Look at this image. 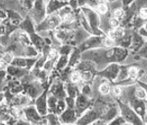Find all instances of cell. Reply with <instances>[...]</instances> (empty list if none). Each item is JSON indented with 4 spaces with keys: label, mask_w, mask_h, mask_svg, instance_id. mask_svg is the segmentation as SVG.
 Segmentation results:
<instances>
[{
    "label": "cell",
    "mask_w": 147,
    "mask_h": 125,
    "mask_svg": "<svg viewBox=\"0 0 147 125\" xmlns=\"http://www.w3.org/2000/svg\"><path fill=\"white\" fill-rule=\"evenodd\" d=\"M125 15V12L123 9L121 8H117V9H114L113 11V17L116 19H118V20H120V19H122L123 17Z\"/></svg>",
    "instance_id": "obj_24"
},
{
    "label": "cell",
    "mask_w": 147,
    "mask_h": 125,
    "mask_svg": "<svg viewBox=\"0 0 147 125\" xmlns=\"http://www.w3.org/2000/svg\"><path fill=\"white\" fill-rule=\"evenodd\" d=\"M92 79V73L90 70H82L80 73V80L82 82H88Z\"/></svg>",
    "instance_id": "obj_21"
},
{
    "label": "cell",
    "mask_w": 147,
    "mask_h": 125,
    "mask_svg": "<svg viewBox=\"0 0 147 125\" xmlns=\"http://www.w3.org/2000/svg\"><path fill=\"white\" fill-rule=\"evenodd\" d=\"M4 33H6V27L4 24H1L0 25V36L4 35Z\"/></svg>",
    "instance_id": "obj_31"
},
{
    "label": "cell",
    "mask_w": 147,
    "mask_h": 125,
    "mask_svg": "<svg viewBox=\"0 0 147 125\" xmlns=\"http://www.w3.org/2000/svg\"><path fill=\"white\" fill-rule=\"evenodd\" d=\"M136 96L139 98H145V92L143 91V89H137V90H136Z\"/></svg>",
    "instance_id": "obj_29"
},
{
    "label": "cell",
    "mask_w": 147,
    "mask_h": 125,
    "mask_svg": "<svg viewBox=\"0 0 147 125\" xmlns=\"http://www.w3.org/2000/svg\"><path fill=\"white\" fill-rule=\"evenodd\" d=\"M140 16L143 19H147V8H143L140 10Z\"/></svg>",
    "instance_id": "obj_30"
},
{
    "label": "cell",
    "mask_w": 147,
    "mask_h": 125,
    "mask_svg": "<svg viewBox=\"0 0 147 125\" xmlns=\"http://www.w3.org/2000/svg\"><path fill=\"white\" fill-rule=\"evenodd\" d=\"M109 26H110L111 29H114V28H117L119 26V20L116 18H111L109 19Z\"/></svg>",
    "instance_id": "obj_27"
},
{
    "label": "cell",
    "mask_w": 147,
    "mask_h": 125,
    "mask_svg": "<svg viewBox=\"0 0 147 125\" xmlns=\"http://www.w3.org/2000/svg\"><path fill=\"white\" fill-rule=\"evenodd\" d=\"M68 62H69V55H59L55 65H54V68L58 71H61L66 66H68Z\"/></svg>",
    "instance_id": "obj_13"
},
{
    "label": "cell",
    "mask_w": 147,
    "mask_h": 125,
    "mask_svg": "<svg viewBox=\"0 0 147 125\" xmlns=\"http://www.w3.org/2000/svg\"><path fill=\"white\" fill-rule=\"evenodd\" d=\"M48 94L55 96L57 98H65L67 97L65 90V84L60 79L53 81L48 88Z\"/></svg>",
    "instance_id": "obj_5"
},
{
    "label": "cell",
    "mask_w": 147,
    "mask_h": 125,
    "mask_svg": "<svg viewBox=\"0 0 147 125\" xmlns=\"http://www.w3.org/2000/svg\"><path fill=\"white\" fill-rule=\"evenodd\" d=\"M88 107H89L88 97L84 96V94H79V95L76 97L75 107H74V109H75L77 116L80 117Z\"/></svg>",
    "instance_id": "obj_6"
},
{
    "label": "cell",
    "mask_w": 147,
    "mask_h": 125,
    "mask_svg": "<svg viewBox=\"0 0 147 125\" xmlns=\"http://www.w3.org/2000/svg\"><path fill=\"white\" fill-rule=\"evenodd\" d=\"M67 4L68 2L60 1V0H49L46 3V15L51 13H55L59 9L62 8L63 6L67 5Z\"/></svg>",
    "instance_id": "obj_11"
},
{
    "label": "cell",
    "mask_w": 147,
    "mask_h": 125,
    "mask_svg": "<svg viewBox=\"0 0 147 125\" xmlns=\"http://www.w3.org/2000/svg\"><path fill=\"white\" fill-rule=\"evenodd\" d=\"M30 44L34 45L39 52H41L43 46L46 44L44 38H42L38 33L35 32L34 33H32V35H30Z\"/></svg>",
    "instance_id": "obj_12"
},
{
    "label": "cell",
    "mask_w": 147,
    "mask_h": 125,
    "mask_svg": "<svg viewBox=\"0 0 147 125\" xmlns=\"http://www.w3.org/2000/svg\"><path fill=\"white\" fill-rule=\"evenodd\" d=\"M14 54L12 53V52L10 51H4L3 53H2V58L1 60L4 62V63H6L7 65H9V64H11V62H12V60L14 59Z\"/></svg>",
    "instance_id": "obj_19"
},
{
    "label": "cell",
    "mask_w": 147,
    "mask_h": 125,
    "mask_svg": "<svg viewBox=\"0 0 147 125\" xmlns=\"http://www.w3.org/2000/svg\"><path fill=\"white\" fill-rule=\"evenodd\" d=\"M98 90L102 95H104V96L108 95V94L110 93V86H109V84L107 82H102L100 85H99Z\"/></svg>",
    "instance_id": "obj_20"
},
{
    "label": "cell",
    "mask_w": 147,
    "mask_h": 125,
    "mask_svg": "<svg viewBox=\"0 0 147 125\" xmlns=\"http://www.w3.org/2000/svg\"><path fill=\"white\" fill-rule=\"evenodd\" d=\"M0 44L4 47L8 46V45L10 44V35L4 33V35L0 36Z\"/></svg>",
    "instance_id": "obj_23"
},
{
    "label": "cell",
    "mask_w": 147,
    "mask_h": 125,
    "mask_svg": "<svg viewBox=\"0 0 147 125\" xmlns=\"http://www.w3.org/2000/svg\"><path fill=\"white\" fill-rule=\"evenodd\" d=\"M73 47L68 44H63L58 47L57 51H58L59 55H70V53L72 52Z\"/></svg>",
    "instance_id": "obj_16"
},
{
    "label": "cell",
    "mask_w": 147,
    "mask_h": 125,
    "mask_svg": "<svg viewBox=\"0 0 147 125\" xmlns=\"http://www.w3.org/2000/svg\"><path fill=\"white\" fill-rule=\"evenodd\" d=\"M70 82L75 84L82 82V80H80V73L79 71H72V73L70 75Z\"/></svg>",
    "instance_id": "obj_22"
},
{
    "label": "cell",
    "mask_w": 147,
    "mask_h": 125,
    "mask_svg": "<svg viewBox=\"0 0 147 125\" xmlns=\"http://www.w3.org/2000/svg\"><path fill=\"white\" fill-rule=\"evenodd\" d=\"M24 117L30 124H47L45 116H41L37 109H35L34 105H30L23 107Z\"/></svg>",
    "instance_id": "obj_2"
},
{
    "label": "cell",
    "mask_w": 147,
    "mask_h": 125,
    "mask_svg": "<svg viewBox=\"0 0 147 125\" xmlns=\"http://www.w3.org/2000/svg\"><path fill=\"white\" fill-rule=\"evenodd\" d=\"M62 23V19L58 15V13H51L45 16V18L35 25V32H40V31H54Z\"/></svg>",
    "instance_id": "obj_1"
},
{
    "label": "cell",
    "mask_w": 147,
    "mask_h": 125,
    "mask_svg": "<svg viewBox=\"0 0 147 125\" xmlns=\"http://www.w3.org/2000/svg\"><path fill=\"white\" fill-rule=\"evenodd\" d=\"M47 95L48 89H45L37 98H34V107L37 109L38 113L41 116H45L48 113V107H47Z\"/></svg>",
    "instance_id": "obj_4"
},
{
    "label": "cell",
    "mask_w": 147,
    "mask_h": 125,
    "mask_svg": "<svg viewBox=\"0 0 147 125\" xmlns=\"http://www.w3.org/2000/svg\"><path fill=\"white\" fill-rule=\"evenodd\" d=\"M18 28L21 29L24 32H26L28 35H32V33H35V24L32 21V19L30 16L27 15L24 17L22 22L18 25Z\"/></svg>",
    "instance_id": "obj_9"
},
{
    "label": "cell",
    "mask_w": 147,
    "mask_h": 125,
    "mask_svg": "<svg viewBox=\"0 0 147 125\" xmlns=\"http://www.w3.org/2000/svg\"><path fill=\"white\" fill-rule=\"evenodd\" d=\"M127 76H129V78H131V79H136V76H137V69L134 68V67L129 68V70H127Z\"/></svg>",
    "instance_id": "obj_25"
},
{
    "label": "cell",
    "mask_w": 147,
    "mask_h": 125,
    "mask_svg": "<svg viewBox=\"0 0 147 125\" xmlns=\"http://www.w3.org/2000/svg\"><path fill=\"white\" fill-rule=\"evenodd\" d=\"M113 95L115 96V97H119V96L122 94V89L120 87H118V86H116V87L113 88Z\"/></svg>",
    "instance_id": "obj_28"
},
{
    "label": "cell",
    "mask_w": 147,
    "mask_h": 125,
    "mask_svg": "<svg viewBox=\"0 0 147 125\" xmlns=\"http://www.w3.org/2000/svg\"><path fill=\"white\" fill-rule=\"evenodd\" d=\"M96 9L100 14H102V15H105V14H107L108 11H109V6H108V4L104 1V0H102L101 2H99V3L97 4Z\"/></svg>",
    "instance_id": "obj_17"
},
{
    "label": "cell",
    "mask_w": 147,
    "mask_h": 125,
    "mask_svg": "<svg viewBox=\"0 0 147 125\" xmlns=\"http://www.w3.org/2000/svg\"><path fill=\"white\" fill-rule=\"evenodd\" d=\"M4 102V93L3 91H0V103Z\"/></svg>",
    "instance_id": "obj_32"
},
{
    "label": "cell",
    "mask_w": 147,
    "mask_h": 125,
    "mask_svg": "<svg viewBox=\"0 0 147 125\" xmlns=\"http://www.w3.org/2000/svg\"><path fill=\"white\" fill-rule=\"evenodd\" d=\"M82 13L84 14V16L86 17L88 24L91 28L92 33H94L95 35H101L100 31H99V24H100V20H99L98 15L92 10L89 7H82Z\"/></svg>",
    "instance_id": "obj_3"
},
{
    "label": "cell",
    "mask_w": 147,
    "mask_h": 125,
    "mask_svg": "<svg viewBox=\"0 0 147 125\" xmlns=\"http://www.w3.org/2000/svg\"><path fill=\"white\" fill-rule=\"evenodd\" d=\"M40 52L32 44L25 46V57H37Z\"/></svg>",
    "instance_id": "obj_14"
},
{
    "label": "cell",
    "mask_w": 147,
    "mask_h": 125,
    "mask_svg": "<svg viewBox=\"0 0 147 125\" xmlns=\"http://www.w3.org/2000/svg\"><path fill=\"white\" fill-rule=\"evenodd\" d=\"M91 93H92V90H91V88H90V86H88V85H84V87H82V94H84V96H90L91 95Z\"/></svg>",
    "instance_id": "obj_26"
},
{
    "label": "cell",
    "mask_w": 147,
    "mask_h": 125,
    "mask_svg": "<svg viewBox=\"0 0 147 125\" xmlns=\"http://www.w3.org/2000/svg\"><path fill=\"white\" fill-rule=\"evenodd\" d=\"M66 107H67V105H66L65 100L64 98H58L56 105V113L59 115L61 112H63L66 109Z\"/></svg>",
    "instance_id": "obj_18"
},
{
    "label": "cell",
    "mask_w": 147,
    "mask_h": 125,
    "mask_svg": "<svg viewBox=\"0 0 147 125\" xmlns=\"http://www.w3.org/2000/svg\"><path fill=\"white\" fill-rule=\"evenodd\" d=\"M46 120H47V124H51V125H56V124H61L60 120H59V115L56 113H52V112H48L46 115Z\"/></svg>",
    "instance_id": "obj_15"
},
{
    "label": "cell",
    "mask_w": 147,
    "mask_h": 125,
    "mask_svg": "<svg viewBox=\"0 0 147 125\" xmlns=\"http://www.w3.org/2000/svg\"><path fill=\"white\" fill-rule=\"evenodd\" d=\"M6 72L12 78L21 80L23 77H25L27 74L30 73V70H28L26 68H22V67H18L15 65H12V64H9L6 68Z\"/></svg>",
    "instance_id": "obj_8"
},
{
    "label": "cell",
    "mask_w": 147,
    "mask_h": 125,
    "mask_svg": "<svg viewBox=\"0 0 147 125\" xmlns=\"http://www.w3.org/2000/svg\"><path fill=\"white\" fill-rule=\"evenodd\" d=\"M4 51H5V47L2 46V45L0 44V53H3Z\"/></svg>",
    "instance_id": "obj_33"
},
{
    "label": "cell",
    "mask_w": 147,
    "mask_h": 125,
    "mask_svg": "<svg viewBox=\"0 0 147 125\" xmlns=\"http://www.w3.org/2000/svg\"><path fill=\"white\" fill-rule=\"evenodd\" d=\"M104 1H109V2H113V1H115V0H104Z\"/></svg>",
    "instance_id": "obj_34"
},
{
    "label": "cell",
    "mask_w": 147,
    "mask_h": 125,
    "mask_svg": "<svg viewBox=\"0 0 147 125\" xmlns=\"http://www.w3.org/2000/svg\"><path fill=\"white\" fill-rule=\"evenodd\" d=\"M119 70H120V68L117 64H115V63L110 64L107 68L104 69V70L101 72L100 76L106 77V78H108L109 80H114V79L117 78Z\"/></svg>",
    "instance_id": "obj_10"
},
{
    "label": "cell",
    "mask_w": 147,
    "mask_h": 125,
    "mask_svg": "<svg viewBox=\"0 0 147 125\" xmlns=\"http://www.w3.org/2000/svg\"><path fill=\"white\" fill-rule=\"evenodd\" d=\"M59 120L61 124H73L77 122L78 116L76 114L75 109L71 107H66V109L59 114Z\"/></svg>",
    "instance_id": "obj_7"
}]
</instances>
